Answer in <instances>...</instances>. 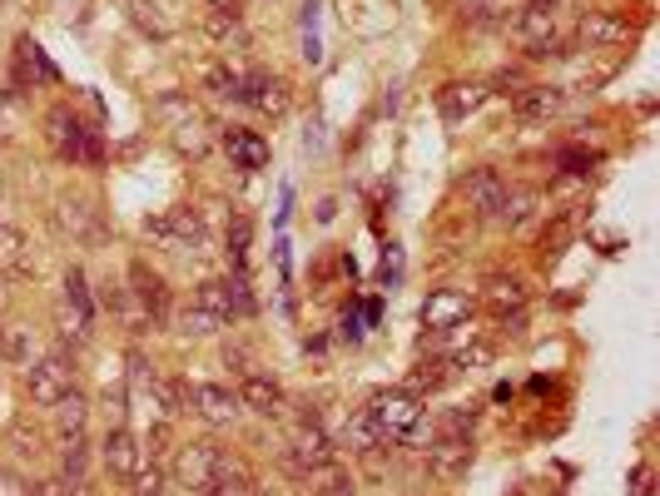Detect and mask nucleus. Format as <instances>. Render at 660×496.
Returning a JSON list of instances; mask_svg holds the SVG:
<instances>
[{
    "instance_id": "obj_1",
    "label": "nucleus",
    "mask_w": 660,
    "mask_h": 496,
    "mask_svg": "<svg viewBox=\"0 0 660 496\" xmlns=\"http://www.w3.org/2000/svg\"><path fill=\"white\" fill-rule=\"evenodd\" d=\"M368 417H373L382 442H408V437H417V427H423V398L408 388L378 392V398L368 402Z\"/></svg>"
},
{
    "instance_id": "obj_2",
    "label": "nucleus",
    "mask_w": 660,
    "mask_h": 496,
    "mask_svg": "<svg viewBox=\"0 0 660 496\" xmlns=\"http://www.w3.org/2000/svg\"><path fill=\"white\" fill-rule=\"evenodd\" d=\"M511 35L527 45V55L546 60V55H566V35H562V11H552L546 0H527L511 21Z\"/></svg>"
},
{
    "instance_id": "obj_3",
    "label": "nucleus",
    "mask_w": 660,
    "mask_h": 496,
    "mask_svg": "<svg viewBox=\"0 0 660 496\" xmlns=\"http://www.w3.org/2000/svg\"><path fill=\"white\" fill-rule=\"evenodd\" d=\"M144 234H150L160 248H174V253H185V248H204V244H209L204 214H199V209H189V204L164 209V214H150V219H144Z\"/></svg>"
},
{
    "instance_id": "obj_4",
    "label": "nucleus",
    "mask_w": 660,
    "mask_h": 496,
    "mask_svg": "<svg viewBox=\"0 0 660 496\" xmlns=\"http://www.w3.org/2000/svg\"><path fill=\"white\" fill-rule=\"evenodd\" d=\"M70 373H75V357H66V347H55L40 363H25V398L35 408H55L60 392L70 388Z\"/></svg>"
},
{
    "instance_id": "obj_5",
    "label": "nucleus",
    "mask_w": 660,
    "mask_h": 496,
    "mask_svg": "<svg viewBox=\"0 0 660 496\" xmlns=\"http://www.w3.org/2000/svg\"><path fill=\"white\" fill-rule=\"evenodd\" d=\"M333 457H338V447H333V437H328L318 422H298V427H293V437H288V472L318 476L323 467H333Z\"/></svg>"
},
{
    "instance_id": "obj_6",
    "label": "nucleus",
    "mask_w": 660,
    "mask_h": 496,
    "mask_svg": "<svg viewBox=\"0 0 660 496\" xmlns=\"http://www.w3.org/2000/svg\"><path fill=\"white\" fill-rule=\"evenodd\" d=\"M219 452H224V447H214V442L179 447V452H174V482L189 486L195 496H204L209 486H214V476H219Z\"/></svg>"
},
{
    "instance_id": "obj_7",
    "label": "nucleus",
    "mask_w": 660,
    "mask_h": 496,
    "mask_svg": "<svg viewBox=\"0 0 660 496\" xmlns=\"http://www.w3.org/2000/svg\"><path fill=\"white\" fill-rule=\"evenodd\" d=\"M189 412H199L209 427H234L244 402H238V392L219 388V382H195V388H189Z\"/></svg>"
},
{
    "instance_id": "obj_8",
    "label": "nucleus",
    "mask_w": 660,
    "mask_h": 496,
    "mask_svg": "<svg viewBox=\"0 0 660 496\" xmlns=\"http://www.w3.org/2000/svg\"><path fill=\"white\" fill-rule=\"evenodd\" d=\"M99 462H105V472H109V476H119V482H130V476L140 472V462H144L140 437H134L130 427H109V432H105V442H99Z\"/></svg>"
},
{
    "instance_id": "obj_9",
    "label": "nucleus",
    "mask_w": 660,
    "mask_h": 496,
    "mask_svg": "<svg viewBox=\"0 0 660 496\" xmlns=\"http://www.w3.org/2000/svg\"><path fill=\"white\" fill-rule=\"evenodd\" d=\"M472 308H476V303L467 298V293H457V288H437L433 298L423 303V328H427V333H447V328L467 323V318H472Z\"/></svg>"
},
{
    "instance_id": "obj_10",
    "label": "nucleus",
    "mask_w": 660,
    "mask_h": 496,
    "mask_svg": "<svg viewBox=\"0 0 660 496\" xmlns=\"http://www.w3.org/2000/svg\"><path fill=\"white\" fill-rule=\"evenodd\" d=\"M244 105H254L259 115H269V119H283V115H288V105H293V95H288V85H283L279 75L254 70V75H244Z\"/></svg>"
},
{
    "instance_id": "obj_11",
    "label": "nucleus",
    "mask_w": 660,
    "mask_h": 496,
    "mask_svg": "<svg viewBox=\"0 0 660 496\" xmlns=\"http://www.w3.org/2000/svg\"><path fill=\"white\" fill-rule=\"evenodd\" d=\"M45 125H50V144H55L60 160H95V154H99L95 144L85 140V130H80V119L70 115V109H50Z\"/></svg>"
},
{
    "instance_id": "obj_12",
    "label": "nucleus",
    "mask_w": 660,
    "mask_h": 496,
    "mask_svg": "<svg viewBox=\"0 0 660 496\" xmlns=\"http://www.w3.org/2000/svg\"><path fill=\"white\" fill-rule=\"evenodd\" d=\"M502 194H507V184H502L497 169H472V174L462 179V199H467V209H472L476 219H492V214H497Z\"/></svg>"
},
{
    "instance_id": "obj_13",
    "label": "nucleus",
    "mask_w": 660,
    "mask_h": 496,
    "mask_svg": "<svg viewBox=\"0 0 660 496\" xmlns=\"http://www.w3.org/2000/svg\"><path fill=\"white\" fill-rule=\"evenodd\" d=\"M130 283H134L130 298L140 303L144 314H150V323L160 328L164 318H169V288H164V279H160V273H150L144 263H130Z\"/></svg>"
},
{
    "instance_id": "obj_14",
    "label": "nucleus",
    "mask_w": 660,
    "mask_h": 496,
    "mask_svg": "<svg viewBox=\"0 0 660 496\" xmlns=\"http://www.w3.org/2000/svg\"><path fill=\"white\" fill-rule=\"evenodd\" d=\"M427 462H433L437 476H462L467 462H472V437L467 432H452L447 427L433 447H427Z\"/></svg>"
},
{
    "instance_id": "obj_15",
    "label": "nucleus",
    "mask_w": 660,
    "mask_h": 496,
    "mask_svg": "<svg viewBox=\"0 0 660 496\" xmlns=\"http://www.w3.org/2000/svg\"><path fill=\"white\" fill-rule=\"evenodd\" d=\"M562 105H566L562 85H527V90H517V119H521V125H546Z\"/></svg>"
},
{
    "instance_id": "obj_16",
    "label": "nucleus",
    "mask_w": 660,
    "mask_h": 496,
    "mask_svg": "<svg viewBox=\"0 0 660 496\" xmlns=\"http://www.w3.org/2000/svg\"><path fill=\"white\" fill-rule=\"evenodd\" d=\"M238 402L249 412H259V417H279L283 408H288V398H283V388L273 378H259V373H249V378L238 382Z\"/></svg>"
},
{
    "instance_id": "obj_17",
    "label": "nucleus",
    "mask_w": 660,
    "mask_h": 496,
    "mask_svg": "<svg viewBox=\"0 0 660 496\" xmlns=\"http://www.w3.org/2000/svg\"><path fill=\"white\" fill-rule=\"evenodd\" d=\"M576 35H581L586 45H601V50H606V45H626L630 40V25L621 21L616 11H586L581 25H576Z\"/></svg>"
},
{
    "instance_id": "obj_18",
    "label": "nucleus",
    "mask_w": 660,
    "mask_h": 496,
    "mask_svg": "<svg viewBox=\"0 0 660 496\" xmlns=\"http://www.w3.org/2000/svg\"><path fill=\"white\" fill-rule=\"evenodd\" d=\"M224 150H228V160L238 164V169H269V144L259 140L254 130H228L224 134Z\"/></svg>"
},
{
    "instance_id": "obj_19",
    "label": "nucleus",
    "mask_w": 660,
    "mask_h": 496,
    "mask_svg": "<svg viewBox=\"0 0 660 496\" xmlns=\"http://www.w3.org/2000/svg\"><path fill=\"white\" fill-rule=\"evenodd\" d=\"M50 417H55V432H60V437H80L85 422H90V398H85V392H75V388H66V392H60V402L50 408Z\"/></svg>"
},
{
    "instance_id": "obj_20",
    "label": "nucleus",
    "mask_w": 660,
    "mask_h": 496,
    "mask_svg": "<svg viewBox=\"0 0 660 496\" xmlns=\"http://www.w3.org/2000/svg\"><path fill=\"white\" fill-rule=\"evenodd\" d=\"M482 99H487V85H472V80H467V85H447L443 95H437V109H443L447 125H462Z\"/></svg>"
},
{
    "instance_id": "obj_21",
    "label": "nucleus",
    "mask_w": 660,
    "mask_h": 496,
    "mask_svg": "<svg viewBox=\"0 0 660 496\" xmlns=\"http://www.w3.org/2000/svg\"><path fill=\"white\" fill-rule=\"evenodd\" d=\"M537 214H542V194H537V189H507L497 204V219L507 228H527Z\"/></svg>"
},
{
    "instance_id": "obj_22",
    "label": "nucleus",
    "mask_w": 660,
    "mask_h": 496,
    "mask_svg": "<svg viewBox=\"0 0 660 496\" xmlns=\"http://www.w3.org/2000/svg\"><path fill=\"white\" fill-rule=\"evenodd\" d=\"M60 228L80 244H90V238H99V209H90L85 199H60Z\"/></svg>"
},
{
    "instance_id": "obj_23",
    "label": "nucleus",
    "mask_w": 660,
    "mask_h": 496,
    "mask_svg": "<svg viewBox=\"0 0 660 496\" xmlns=\"http://www.w3.org/2000/svg\"><path fill=\"white\" fill-rule=\"evenodd\" d=\"M204 35L219 45V50H228V45H234V50H238V45H249V31H244V15H238V11H209L204 15Z\"/></svg>"
},
{
    "instance_id": "obj_24",
    "label": "nucleus",
    "mask_w": 660,
    "mask_h": 496,
    "mask_svg": "<svg viewBox=\"0 0 660 496\" xmlns=\"http://www.w3.org/2000/svg\"><path fill=\"white\" fill-rule=\"evenodd\" d=\"M0 273H31V244L15 224H0Z\"/></svg>"
},
{
    "instance_id": "obj_25",
    "label": "nucleus",
    "mask_w": 660,
    "mask_h": 496,
    "mask_svg": "<svg viewBox=\"0 0 660 496\" xmlns=\"http://www.w3.org/2000/svg\"><path fill=\"white\" fill-rule=\"evenodd\" d=\"M90 472V442H85V432L80 437H60V482H85Z\"/></svg>"
},
{
    "instance_id": "obj_26",
    "label": "nucleus",
    "mask_w": 660,
    "mask_h": 496,
    "mask_svg": "<svg viewBox=\"0 0 660 496\" xmlns=\"http://www.w3.org/2000/svg\"><path fill=\"white\" fill-rule=\"evenodd\" d=\"M125 11H130V21L140 25L150 40H169V35H174V21L164 15V5H154V0H130Z\"/></svg>"
},
{
    "instance_id": "obj_27",
    "label": "nucleus",
    "mask_w": 660,
    "mask_h": 496,
    "mask_svg": "<svg viewBox=\"0 0 660 496\" xmlns=\"http://www.w3.org/2000/svg\"><path fill=\"white\" fill-rule=\"evenodd\" d=\"M482 298H487V308H497V314H521V303H527V288H521V279H487V288H482Z\"/></svg>"
},
{
    "instance_id": "obj_28",
    "label": "nucleus",
    "mask_w": 660,
    "mask_h": 496,
    "mask_svg": "<svg viewBox=\"0 0 660 496\" xmlns=\"http://www.w3.org/2000/svg\"><path fill=\"white\" fill-rule=\"evenodd\" d=\"M378 442H382V437H378V427H373L368 408L353 412V417H347V427H343V447H347V452H373Z\"/></svg>"
},
{
    "instance_id": "obj_29",
    "label": "nucleus",
    "mask_w": 660,
    "mask_h": 496,
    "mask_svg": "<svg viewBox=\"0 0 660 496\" xmlns=\"http://www.w3.org/2000/svg\"><path fill=\"white\" fill-rule=\"evenodd\" d=\"M204 90H209V95H219V99H244V75L219 60V66L204 70Z\"/></svg>"
},
{
    "instance_id": "obj_30",
    "label": "nucleus",
    "mask_w": 660,
    "mask_h": 496,
    "mask_svg": "<svg viewBox=\"0 0 660 496\" xmlns=\"http://www.w3.org/2000/svg\"><path fill=\"white\" fill-rule=\"evenodd\" d=\"M164 492H169V472L160 462H150V467L140 462V472L130 476V496H164Z\"/></svg>"
},
{
    "instance_id": "obj_31",
    "label": "nucleus",
    "mask_w": 660,
    "mask_h": 496,
    "mask_svg": "<svg viewBox=\"0 0 660 496\" xmlns=\"http://www.w3.org/2000/svg\"><path fill=\"white\" fill-rule=\"evenodd\" d=\"M15 60H21V75H35V80H45V85L55 80V66L40 55V45H35V40H21V45H15Z\"/></svg>"
},
{
    "instance_id": "obj_32",
    "label": "nucleus",
    "mask_w": 660,
    "mask_h": 496,
    "mask_svg": "<svg viewBox=\"0 0 660 496\" xmlns=\"http://www.w3.org/2000/svg\"><path fill=\"white\" fill-rule=\"evenodd\" d=\"M174 144H179V150H189V154H195V160H199V154L209 150V140H204V125H199L195 115H189V119H179V125H174Z\"/></svg>"
},
{
    "instance_id": "obj_33",
    "label": "nucleus",
    "mask_w": 660,
    "mask_h": 496,
    "mask_svg": "<svg viewBox=\"0 0 660 496\" xmlns=\"http://www.w3.org/2000/svg\"><path fill=\"white\" fill-rule=\"evenodd\" d=\"M179 323H185V333H195V338H209V333H219V328H228L224 318H214V314H204V308H185V318H179Z\"/></svg>"
},
{
    "instance_id": "obj_34",
    "label": "nucleus",
    "mask_w": 660,
    "mask_h": 496,
    "mask_svg": "<svg viewBox=\"0 0 660 496\" xmlns=\"http://www.w3.org/2000/svg\"><path fill=\"white\" fill-rule=\"evenodd\" d=\"M447 378H452V373H447V363H423L417 373H412L408 392H433V388H443Z\"/></svg>"
},
{
    "instance_id": "obj_35",
    "label": "nucleus",
    "mask_w": 660,
    "mask_h": 496,
    "mask_svg": "<svg viewBox=\"0 0 660 496\" xmlns=\"http://www.w3.org/2000/svg\"><path fill=\"white\" fill-rule=\"evenodd\" d=\"M323 476H328V482H323V486H318V492H314V496H357V492H353V476H343V472H333V467H323Z\"/></svg>"
},
{
    "instance_id": "obj_36",
    "label": "nucleus",
    "mask_w": 660,
    "mask_h": 496,
    "mask_svg": "<svg viewBox=\"0 0 660 496\" xmlns=\"http://www.w3.org/2000/svg\"><path fill=\"white\" fill-rule=\"evenodd\" d=\"M626 496H656V472H650V462H640L636 472H630Z\"/></svg>"
},
{
    "instance_id": "obj_37",
    "label": "nucleus",
    "mask_w": 660,
    "mask_h": 496,
    "mask_svg": "<svg viewBox=\"0 0 660 496\" xmlns=\"http://www.w3.org/2000/svg\"><path fill=\"white\" fill-rule=\"evenodd\" d=\"M224 244H228V253H234V263H238V259H244V248H249V224L234 219V228L224 234Z\"/></svg>"
},
{
    "instance_id": "obj_38",
    "label": "nucleus",
    "mask_w": 660,
    "mask_h": 496,
    "mask_svg": "<svg viewBox=\"0 0 660 496\" xmlns=\"http://www.w3.org/2000/svg\"><path fill=\"white\" fill-rule=\"evenodd\" d=\"M0 496H31V486L21 482V472H11V467H0Z\"/></svg>"
},
{
    "instance_id": "obj_39",
    "label": "nucleus",
    "mask_w": 660,
    "mask_h": 496,
    "mask_svg": "<svg viewBox=\"0 0 660 496\" xmlns=\"http://www.w3.org/2000/svg\"><path fill=\"white\" fill-rule=\"evenodd\" d=\"M31 496H70V486L60 482V476H55V482H35V486H31Z\"/></svg>"
},
{
    "instance_id": "obj_40",
    "label": "nucleus",
    "mask_w": 660,
    "mask_h": 496,
    "mask_svg": "<svg viewBox=\"0 0 660 496\" xmlns=\"http://www.w3.org/2000/svg\"><path fill=\"white\" fill-rule=\"evenodd\" d=\"M70 496H99V492L90 486V476H85V482H70Z\"/></svg>"
},
{
    "instance_id": "obj_41",
    "label": "nucleus",
    "mask_w": 660,
    "mask_h": 496,
    "mask_svg": "<svg viewBox=\"0 0 660 496\" xmlns=\"http://www.w3.org/2000/svg\"><path fill=\"white\" fill-rule=\"evenodd\" d=\"M209 11H238V0H204Z\"/></svg>"
},
{
    "instance_id": "obj_42",
    "label": "nucleus",
    "mask_w": 660,
    "mask_h": 496,
    "mask_svg": "<svg viewBox=\"0 0 660 496\" xmlns=\"http://www.w3.org/2000/svg\"><path fill=\"white\" fill-rule=\"evenodd\" d=\"M0 308H5V273H0Z\"/></svg>"
}]
</instances>
